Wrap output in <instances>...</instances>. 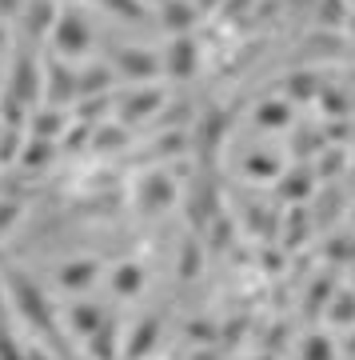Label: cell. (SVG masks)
<instances>
[{
    "label": "cell",
    "mask_w": 355,
    "mask_h": 360,
    "mask_svg": "<svg viewBox=\"0 0 355 360\" xmlns=\"http://www.w3.org/2000/svg\"><path fill=\"white\" fill-rule=\"evenodd\" d=\"M52 40H56V49H60L64 56H80V52H88V28H84V20L72 16V13L56 20Z\"/></svg>",
    "instance_id": "6da1fadb"
},
{
    "label": "cell",
    "mask_w": 355,
    "mask_h": 360,
    "mask_svg": "<svg viewBox=\"0 0 355 360\" xmlns=\"http://www.w3.org/2000/svg\"><path fill=\"white\" fill-rule=\"evenodd\" d=\"M172 72H192V40H176L172 44Z\"/></svg>",
    "instance_id": "3957f363"
},
{
    "label": "cell",
    "mask_w": 355,
    "mask_h": 360,
    "mask_svg": "<svg viewBox=\"0 0 355 360\" xmlns=\"http://www.w3.org/2000/svg\"><path fill=\"white\" fill-rule=\"evenodd\" d=\"M168 16H172V20H168L172 28H188V20H192V8H188V4H172V8H168Z\"/></svg>",
    "instance_id": "5b68a950"
},
{
    "label": "cell",
    "mask_w": 355,
    "mask_h": 360,
    "mask_svg": "<svg viewBox=\"0 0 355 360\" xmlns=\"http://www.w3.org/2000/svg\"><path fill=\"white\" fill-rule=\"evenodd\" d=\"M260 124H288V108L283 104H264L260 108Z\"/></svg>",
    "instance_id": "277c9868"
},
{
    "label": "cell",
    "mask_w": 355,
    "mask_h": 360,
    "mask_svg": "<svg viewBox=\"0 0 355 360\" xmlns=\"http://www.w3.org/2000/svg\"><path fill=\"white\" fill-rule=\"evenodd\" d=\"M136 269H124V272H120V288H124V292H132V288H136Z\"/></svg>",
    "instance_id": "52a82bcc"
},
{
    "label": "cell",
    "mask_w": 355,
    "mask_h": 360,
    "mask_svg": "<svg viewBox=\"0 0 355 360\" xmlns=\"http://www.w3.org/2000/svg\"><path fill=\"white\" fill-rule=\"evenodd\" d=\"M108 8H116V13H124V16H140V4L136 0H104Z\"/></svg>",
    "instance_id": "8992f818"
},
{
    "label": "cell",
    "mask_w": 355,
    "mask_h": 360,
    "mask_svg": "<svg viewBox=\"0 0 355 360\" xmlns=\"http://www.w3.org/2000/svg\"><path fill=\"white\" fill-rule=\"evenodd\" d=\"M0 40H4V37H0Z\"/></svg>",
    "instance_id": "ba28073f"
},
{
    "label": "cell",
    "mask_w": 355,
    "mask_h": 360,
    "mask_svg": "<svg viewBox=\"0 0 355 360\" xmlns=\"http://www.w3.org/2000/svg\"><path fill=\"white\" fill-rule=\"evenodd\" d=\"M120 68H124L128 77H148V72H152V56H148V52H140V49H124L120 52Z\"/></svg>",
    "instance_id": "7a4b0ae2"
}]
</instances>
